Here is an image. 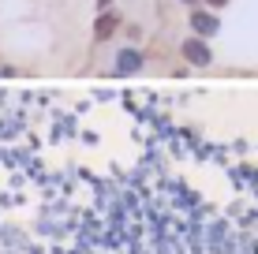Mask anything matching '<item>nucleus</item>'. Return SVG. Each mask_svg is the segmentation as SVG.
<instances>
[{
    "instance_id": "1",
    "label": "nucleus",
    "mask_w": 258,
    "mask_h": 254,
    "mask_svg": "<svg viewBox=\"0 0 258 254\" xmlns=\"http://www.w3.org/2000/svg\"><path fill=\"white\" fill-rule=\"evenodd\" d=\"M183 56H187L191 64H199V67H206V64H210V49H206V41H199V38L183 41Z\"/></svg>"
},
{
    "instance_id": "2",
    "label": "nucleus",
    "mask_w": 258,
    "mask_h": 254,
    "mask_svg": "<svg viewBox=\"0 0 258 254\" xmlns=\"http://www.w3.org/2000/svg\"><path fill=\"white\" fill-rule=\"evenodd\" d=\"M139 67H142V56H139L135 49H123L120 56H116V71L120 75H131V71H139Z\"/></svg>"
},
{
    "instance_id": "3",
    "label": "nucleus",
    "mask_w": 258,
    "mask_h": 254,
    "mask_svg": "<svg viewBox=\"0 0 258 254\" xmlns=\"http://www.w3.org/2000/svg\"><path fill=\"white\" fill-rule=\"evenodd\" d=\"M116 26H120V19L112 12H105L101 19H97V26H94V38L97 41H105V38H112V34H116Z\"/></svg>"
},
{
    "instance_id": "4",
    "label": "nucleus",
    "mask_w": 258,
    "mask_h": 254,
    "mask_svg": "<svg viewBox=\"0 0 258 254\" xmlns=\"http://www.w3.org/2000/svg\"><path fill=\"white\" fill-rule=\"evenodd\" d=\"M191 26H195L199 34H206V38H210V34H217V19H213L210 12H195V15H191Z\"/></svg>"
},
{
    "instance_id": "5",
    "label": "nucleus",
    "mask_w": 258,
    "mask_h": 254,
    "mask_svg": "<svg viewBox=\"0 0 258 254\" xmlns=\"http://www.w3.org/2000/svg\"><path fill=\"white\" fill-rule=\"evenodd\" d=\"M210 4H213V8H221V4H225V0H210Z\"/></svg>"
},
{
    "instance_id": "6",
    "label": "nucleus",
    "mask_w": 258,
    "mask_h": 254,
    "mask_svg": "<svg viewBox=\"0 0 258 254\" xmlns=\"http://www.w3.org/2000/svg\"><path fill=\"white\" fill-rule=\"evenodd\" d=\"M97 4H109V0H97Z\"/></svg>"
},
{
    "instance_id": "7",
    "label": "nucleus",
    "mask_w": 258,
    "mask_h": 254,
    "mask_svg": "<svg viewBox=\"0 0 258 254\" xmlns=\"http://www.w3.org/2000/svg\"><path fill=\"white\" fill-rule=\"evenodd\" d=\"M187 4H195V0H187Z\"/></svg>"
}]
</instances>
